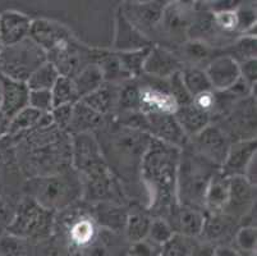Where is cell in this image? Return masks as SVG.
<instances>
[{
  "instance_id": "cell-5",
  "label": "cell",
  "mask_w": 257,
  "mask_h": 256,
  "mask_svg": "<svg viewBox=\"0 0 257 256\" xmlns=\"http://www.w3.org/2000/svg\"><path fill=\"white\" fill-rule=\"evenodd\" d=\"M48 62L45 51L31 39L11 46H0V74L15 81L25 82L35 70Z\"/></svg>"
},
{
  "instance_id": "cell-21",
  "label": "cell",
  "mask_w": 257,
  "mask_h": 256,
  "mask_svg": "<svg viewBox=\"0 0 257 256\" xmlns=\"http://www.w3.org/2000/svg\"><path fill=\"white\" fill-rule=\"evenodd\" d=\"M2 81V104L0 112L4 118L11 121L21 110L29 107L30 90L25 82L15 81L0 74Z\"/></svg>"
},
{
  "instance_id": "cell-38",
  "label": "cell",
  "mask_w": 257,
  "mask_h": 256,
  "mask_svg": "<svg viewBox=\"0 0 257 256\" xmlns=\"http://www.w3.org/2000/svg\"><path fill=\"white\" fill-rule=\"evenodd\" d=\"M150 48L144 49V50L130 51V53H116L121 65H123L124 70L130 74L132 79L141 77L145 59H146L147 54L150 51Z\"/></svg>"
},
{
  "instance_id": "cell-41",
  "label": "cell",
  "mask_w": 257,
  "mask_h": 256,
  "mask_svg": "<svg viewBox=\"0 0 257 256\" xmlns=\"http://www.w3.org/2000/svg\"><path fill=\"white\" fill-rule=\"evenodd\" d=\"M173 236H174V233H173L167 220L163 219V218H156V219L151 220L150 229H149V234H147V239H150L151 242L155 243L159 247H163Z\"/></svg>"
},
{
  "instance_id": "cell-37",
  "label": "cell",
  "mask_w": 257,
  "mask_h": 256,
  "mask_svg": "<svg viewBox=\"0 0 257 256\" xmlns=\"http://www.w3.org/2000/svg\"><path fill=\"white\" fill-rule=\"evenodd\" d=\"M257 232L254 225H239L235 232L233 241H234V250L240 256H254L256 253Z\"/></svg>"
},
{
  "instance_id": "cell-10",
  "label": "cell",
  "mask_w": 257,
  "mask_h": 256,
  "mask_svg": "<svg viewBox=\"0 0 257 256\" xmlns=\"http://www.w3.org/2000/svg\"><path fill=\"white\" fill-rule=\"evenodd\" d=\"M187 145L202 158L220 168L232 145V140L218 124L210 123L195 137L189 138Z\"/></svg>"
},
{
  "instance_id": "cell-13",
  "label": "cell",
  "mask_w": 257,
  "mask_h": 256,
  "mask_svg": "<svg viewBox=\"0 0 257 256\" xmlns=\"http://www.w3.org/2000/svg\"><path fill=\"white\" fill-rule=\"evenodd\" d=\"M146 117L147 122H149L147 133L151 137L170 145V146L177 147V149H183L186 146L188 142V137L184 135L174 114L150 113V114H146Z\"/></svg>"
},
{
  "instance_id": "cell-28",
  "label": "cell",
  "mask_w": 257,
  "mask_h": 256,
  "mask_svg": "<svg viewBox=\"0 0 257 256\" xmlns=\"http://www.w3.org/2000/svg\"><path fill=\"white\" fill-rule=\"evenodd\" d=\"M104 116L93 112L83 103L78 102L73 105L71 123L68 126V131L73 135L77 133H93V131L99 130L104 124Z\"/></svg>"
},
{
  "instance_id": "cell-8",
  "label": "cell",
  "mask_w": 257,
  "mask_h": 256,
  "mask_svg": "<svg viewBox=\"0 0 257 256\" xmlns=\"http://www.w3.org/2000/svg\"><path fill=\"white\" fill-rule=\"evenodd\" d=\"M51 224V211L45 210L35 200L30 199L18 209L17 217L9 225V232L17 238L44 236Z\"/></svg>"
},
{
  "instance_id": "cell-46",
  "label": "cell",
  "mask_w": 257,
  "mask_h": 256,
  "mask_svg": "<svg viewBox=\"0 0 257 256\" xmlns=\"http://www.w3.org/2000/svg\"><path fill=\"white\" fill-rule=\"evenodd\" d=\"M240 78L246 81L249 86H256L257 79V62L254 59H248L239 64Z\"/></svg>"
},
{
  "instance_id": "cell-3",
  "label": "cell",
  "mask_w": 257,
  "mask_h": 256,
  "mask_svg": "<svg viewBox=\"0 0 257 256\" xmlns=\"http://www.w3.org/2000/svg\"><path fill=\"white\" fill-rule=\"evenodd\" d=\"M219 169L186 145L181 149L177 169V203L204 211L207 187Z\"/></svg>"
},
{
  "instance_id": "cell-23",
  "label": "cell",
  "mask_w": 257,
  "mask_h": 256,
  "mask_svg": "<svg viewBox=\"0 0 257 256\" xmlns=\"http://www.w3.org/2000/svg\"><path fill=\"white\" fill-rule=\"evenodd\" d=\"M214 53L215 49L212 46L207 45L204 41H198V40H187L174 51L175 55L178 56V59L183 64V68H204L202 65H207L216 56L214 55Z\"/></svg>"
},
{
  "instance_id": "cell-4",
  "label": "cell",
  "mask_w": 257,
  "mask_h": 256,
  "mask_svg": "<svg viewBox=\"0 0 257 256\" xmlns=\"http://www.w3.org/2000/svg\"><path fill=\"white\" fill-rule=\"evenodd\" d=\"M30 195L45 210H63L82 197V185L77 173L65 169L34 178L30 182Z\"/></svg>"
},
{
  "instance_id": "cell-27",
  "label": "cell",
  "mask_w": 257,
  "mask_h": 256,
  "mask_svg": "<svg viewBox=\"0 0 257 256\" xmlns=\"http://www.w3.org/2000/svg\"><path fill=\"white\" fill-rule=\"evenodd\" d=\"M119 95V84L106 83L105 82L101 88L93 91L90 95L85 96L79 102L83 103L86 107L99 113L101 116H106L109 113L116 110Z\"/></svg>"
},
{
  "instance_id": "cell-33",
  "label": "cell",
  "mask_w": 257,
  "mask_h": 256,
  "mask_svg": "<svg viewBox=\"0 0 257 256\" xmlns=\"http://www.w3.org/2000/svg\"><path fill=\"white\" fill-rule=\"evenodd\" d=\"M59 77L60 74L57 68L54 67L50 62H45L30 76V78L26 81V84H27L30 91H51Z\"/></svg>"
},
{
  "instance_id": "cell-32",
  "label": "cell",
  "mask_w": 257,
  "mask_h": 256,
  "mask_svg": "<svg viewBox=\"0 0 257 256\" xmlns=\"http://www.w3.org/2000/svg\"><path fill=\"white\" fill-rule=\"evenodd\" d=\"M181 77L182 81H183L184 88L187 89L188 94L192 98H195V96L200 95L202 93L212 90L204 68L184 67L181 70Z\"/></svg>"
},
{
  "instance_id": "cell-25",
  "label": "cell",
  "mask_w": 257,
  "mask_h": 256,
  "mask_svg": "<svg viewBox=\"0 0 257 256\" xmlns=\"http://www.w3.org/2000/svg\"><path fill=\"white\" fill-rule=\"evenodd\" d=\"M68 241L76 247L86 248L97 239L96 222L90 215L81 214L73 218L67 227Z\"/></svg>"
},
{
  "instance_id": "cell-31",
  "label": "cell",
  "mask_w": 257,
  "mask_h": 256,
  "mask_svg": "<svg viewBox=\"0 0 257 256\" xmlns=\"http://www.w3.org/2000/svg\"><path fill=\"white\" fill-rule=\"evenodd\" d=\"M72 79H73V83L78 93L79 100L92 94L93 91H96L105 83L101 69L96 63L86 65Z\"/></svg>"
},
{
  "instance_id": "cell-2",
  "label": "cell",
  "mask_w": 257,
  "mask_h": 256,
  "mask_svg": "<svg viewBox=\"0 0 257 256\" xmlns=\"http://www.w3.org/2000/svg\"><path fill=\"white\" fill-rule=\"evenodd\" d=\"M97 131L100 135L95 137L113 176L127 182L136 180V176L140 178L142 158L153 137L145 132L125 128L116 122L109 127L102 124Z\"/></svg>"
},
{
  "instance_id": "cell-19",
  "label": "cell",
  "mask_w": 257,
  "mask_h": 256,
  "mask_svg": "<svg viewBox=\"0 0 257 256\" xmlns=\"http://www.w3.org/2000/svg\"><path fill=\"white\" fill-rule=\"evenodd\" d=\"M113 46L115 53H130L150 48L153 46V41L137 30L124 17L121 11H119L115 21V36Z\"/></svg>"
},
{
  "instance_id": "cell-17",
  "label": "cell",
  "mask_w": 257,
  "mask_h": 256,
  "mask_svg": "<svg viewBox=\"0 0 257 256\" xmlns=\"http://www.w3.org/2000/svg\"><path fill=\"white\" fill-rule=\"evenodd\" d=\"M256 138L233 141L228 150L220 172L225 177H243L249 161L256 156Z\"/></svg>"
},
{
  "instance_id": "cell-47",
  "label": "cell",
  "mask_w": 257,
  "mask_h": 256,
  "mask_svg": "<svg viewBox=\"0 0 257 256\" xmlns=\"http://www.w3.org/2000/svg\"><path fill=\"white\" fill-rule=\"evenodd\" d=\"M189 256H216V246L207 242H195Z\"/></svg>"
},
{
  "instance_id": "cell-12",
  "label": "cell",
  "mask_w": 257,
  "mask_h": 256,
  "mask_svg": "<svg viewBox=\"0 0 257 256\" xmlns=\"http://www.w3.org/2000/svg\"><path fill=\"white\" fill-rule=\"evenodd\" d=\"M163 219L167 220L173 233L189 239L200 238L205 222V213L202 210L177 205L170 209Z\"/></svg>"
},
{
  "instance_id": "cell-6",
  "label": "cell",
  "mask_w": 257,
  "mask_h": 256,
  "mask_svg": "<svg viewBox=\"0 0 257 256\" xmlns=\"http://www.w3.org/2000/svg\"><path fill=\"white\" fill-rule=\"evenodd\" d=\"M195 16V7L186 3H169L165 6L155 34L169 44H174L175 48L181 46L188 39L189 27L192 25Z\"/></svg>"
},
{
  "instance_id": "cell-26",
  "label": "cell",
  "mask_w": 257,
  "mask_h": 256,
  "mask_svg": "<svg viewBox=\"0 0 257 256\" xmlns=\"http://www.w3.org/2000/svg\"><path fill=\"white\" fill-rule=\"evenodd\" d=\"M174 117L178 121L179 126L183 130L184 135L188 137V140L195 137L197 133H200L210 123H212L211 117L196 108L192 103H189L188 105H184V107H179L175 110Z\"/></svg>"
},
{
  "instance_id": "cell-35",
  "label": "cell",
  "mask_w": 257,
  "mask_h": 256,
  "mask_svg": "<svg viewBox=\"0 0 257 256\" xmlns=\"http://www.w3.org/2000/svg\"><path fill=\"white\" fill-rule=\"evenodd\" d=\"M151 219L144 213H128L124 232L131 243L139 242L147 238Z\"/></svg>"
},
{
  "instance_id": "cell-29",
  "label": "cell",
  "mask_w": 257,
  "mask_h": 256,
  "mask_svg": "<svg viewBox=\"0 0 257 256\" xmlns=\"http://www.w3.org/2000/svg\"><path fill=\"white\" fill-rule=\"evenodd\" d=\"M49 124H54L50 114H43V113L27 107L9 121L8 132L16 135V133L23 132V131L32 130V128L48 127Z\"/></svg>"
},
{
  "instance_id": "cell-18",
  "label": "cell",
  "mask_w": 257,
  "mask_h": 256,
  "mask_svg": "<svg viewBox=\"0 0 257 256\" xmlns=\"http://www.w3.org/2000/svg\"><path fill=\"white\" fill-rule=\"evenodd\" d=\"M29 37H31L48 55L73 36L60 23L49 20H35L31 23Z\"/></svg>"
},
{
  "instance_id": "cell-22",
  "label": "cell",
  "mask_w": 257,
  "mask_h": 256,
  "mask_svg": "<svg viewBox=\"0 0 257 256\" xmlns=\"http://www.w3.org/2000/svg\"><path fill=\"white\" fill-rule=\"evenodd\" d=\"M31 18L17 11H6L0 14V46H11L27 39L31 28Z\"/></svg>"
},
{
  "instance_id": "cell-1",
  "label": "cell",
  "mask_w": 257,
  "mask_h": 256,
  "mask_svg": "<svg viewBox=\"0 0 257 256\" xmlns=\"http://www.w3.org/2000/svg\"><path fill=\"white\" fill-rule=\"evenodd\" d=\"M181 149L153 138L140 168L149 211L164 218L177 205V169Z\"/></svg>"
},
{
  "instance_id": "cell-30",
  "label": "cell",
  "mask_w": 257,
  "mask_h": 256,
  "mask_svg": "<svg viewBox=\"0 0 257 256\" xmlns=\"http://www.w3.org/2000/svg\"><path fill=\"white\" fill-rule=\"evenodd\" d=\"M96 220L106 231H124L128 213L115 203H100L97 205Z\"/></svg>"
},
{
  "instance_id": "cell-24",
  "label": "cell",
  "mask_w": 257,
  "mask_h": 256,
  "mask_svg": "<svg viewBox=\"0 0 257 256\" xmlns=\"http://www.w3.org/2000/svg\"><path fill=\"white\" fill-rule=\"evenodd\" d=\"M230 191V178L225 177L219 169L211 178L205 195L204 210L209 214L223 213L229 200Z\"/></svg>"
},
{
  "instance_id": "cell-34",
  "label": "cell",
  "mask_w": 257,
  "mask_h": 256,
  "mask_svg": "<svg viewBox=\"0 0 257 256\" xmlns=\"http://www.w3.org/2000/svg\"><path fill=\"white\" fill-rule=\"evenodd\" d=\"M54 108L63 107V105H74L79 102L78 93L73 83V79L69 77L60 76L57 83L51 89Z\"/></svg>"
},
{
  "instance_id": "cell-44",
  "label": "cell",
  "mask_w": 257,
  "mask_h": 256,
  "mask_svg": "<svg viewBox=\"0 0 257 256\" xmlns=\"http://www.w3.org/2000/svg\"><path fill=\"white\" fill-rule=\"evenodd\" d=\"M160 253L161 247L156 246L147 238L131 243L130 251H128V256H159Z\"/></svg>"
},
{
  "instance_id": "cell-15",
  "label": "cell",
  "mask_w": 257,
  "mask_h": 256,
  "mask_svg": "<svg viewBox=\"0 0 257 256\" xmlns=\"http://www.w3.org/2000/svg\"><path fill=\"white\" fill-rule=\"evenodd\" d=\"M183 69L174 51L161 45H153L145 59L142 74L158 79H169Z\"/></svg>"
},
{
  "instance_id": "cell-45",
  "label": "cell",
  "mask_w": 257,
  "mask_h": 256,
  "mask_svg": "<svg viewBox=\"0 0 257 256\" xmlns=\"http://www.w3.org/2000/svg\"><path fill=\"white\" fill-rule=\"evenodd\" d=\"M72 113H73V105H63V107L54 108L50 113L54 126H57L60 130H68Z\"/></svg>"
},
{
  "instance_id": "cell-36",
  "label": "cell",
  "mask_w": 257,
  "mask_h": 256,
  "mask_svg": "<svg viewBox=\"0 0 257 256\" xmlns=\"http://www.w3.org/2000/svg\"><path fill=\"white\" fill-rule=\"evenodd\" d=\"M229 56L240 64L248 59L256 58V36L254 35H240L238 39L228 48L226 53Z\"/></svg>"
},
{
  "instance_id": "cell-50",
  "label": "cell",
  "mask_w": 257,
  "mask_h": 256,
  "mask_svg": "<svg viewBox=\"0 0 257 256\" xmlns=\"http://www.w3.org/2000/svg\"><path fill=\"white\" fill-rule=\"evenodd\" d=\"M159 256H161V255H159Z\"/></svg>"
},
{
  "instance_id": "cell-40",
  "label": "cell",
  "mask_w": 257,
  "mask_h": 256,
  "mask_svg": "<svg viewBox=\"0 0 257 256\" xmlns=\"http://www.w3.org/2000/svg\"><path fill=\"white\" fill-rule=\"evenodd\" d=\"M196 239H189L186 237L174 234L172 238L161 247V256H189L192 251Z\"/></svg>"
},
{
  "instance_id": "cell-39",
  "label": "cell",
  "mask_w": 257,
  "mask_h": 256,
  "mask_svg": "<svg viewBox=\"0 0 257 256\" xmlns=\"http://www.w3.org/2000/svg\"><path fill=\"white\" fill-rule=\"evenodd\" d=\"M235 8L212 13V21H214L216 31L226 35V36H230L233 34H239L238 32V18L237 13H235Z\"/></svg>"
},
{
  "instance_id": "cell-16",
  "label": "cell",
  "mask_w": 257,
  "mask_h": 256,
  "mask_svg": "<svg viewBox=\"0 0 257 256\" xmlns=\"http://www.w3.org/2000/svg\"><path fill=\"white\" fill-rule=\"evenodd\" d=\"M205 72L212 90L218 93L228 91L240 78L239 64L228 54H218L206 65Z\"/></svg>"
},
{
  "instance_id": "cell-48",
  "label": "cell",
  "mask_w": 257,
  "mask_h": 256,
  "mask_svg": "<svg viewBox=\"0 0 257 256\" xmlns=\"http://www.w3.org/2000/svg\"><path fill=\"white\" fill-rule=\"evenodd\" d=\"M216 256H240V255L234 250V248L219 246V247H216Z\"/></svg>"
},
{
  "instance_id": "cell-14",
  "label": "cell",
  "mask_w": 257,
  "mask_h": 256,
  "mask_svg": "<svg viewBox=\"0 0 257 256\" xmlns=\"http://www.w3.org/2000/svg\"><path fill=\"white\" fill-rule=\"evenodd\" d=\"M164 8L165 3L161 2H146V3H130V6L121 7L120 11L137 30L150 39L151 35L155 34Z\"/></svg>"
},
{
  "instance_id": "cell-42",
  "label": "cell",
  "mask_w": 257,
  "mask_h": 256,
  "mask_svg": "<svg viewBox=\"0 0 257 256\" xmlns=\"http://www.w3.org/2000/svg\"><path fill=\"white\" fill-rule=\"evenodd\" d=\"M29 107L43 114H50L54 109V102L51 91L36 90L30 91L29 94Z\"/></svg>"
},
{
  "instance_id": "cell-9",
  "label": "cell",
  "mask_w": 257,
  "mask_h": 256,
  "mask_svg": "<svg viewBox=\"0 0 257 256\" xmlns=\"http://www.w3.org/2000/svg\"><path fill=\"white\" fill-rule=\"evenodd\" d=\"M140 89V110L145 114L150 113H165L174 114L178 109L169 90L168 79H158L142 74Z\"/></svg>"
},
{
  "instance_id": "cell-11",
  "label": "cell",
  "mask_w": 257,
  "mask_h": 256,
  "mask_svg": "<svg viewBox=\"0 0 257 256\" xmlns=\"http://www.w3.org/2000/svg\"><path fill=\"white\" fill-rule=\"evenodd\" d=\"M254 205H256V186L251 185L244 177L230 178L229 200L223 213L234 218L240 224V222L254 210Z\"/></svg>"
},
{
  "instance_id": "cell-7",
  "label": "cell",
  "mask_w": 257,
  "mask_h": 256,
  "mask_svg": "<svg viewBox=\"0 0 257 256\" xmlns=\"http://www.w3.org/2000/svg\"><path fill=\"white\" fill-rule=\"evenodd\" d=\"M218 124V123H216ZM233 141L256 138V98L238 100L230 112L218 124Z\"/></svg>"
},
{
  "instance_id": "cell-20",
  "label": "cell",
  "mask_w": 257,
  "mask_h": 256,
  "mask_svg": "<svg viewBox=\"0 0 257 256\" xmlns=\"http://www.w3.org/2000/svg\"><path fill=\"white\" fill-rule=\"evenodd\" d=\"M238 228H239V222L226 215L225 213H216V214L205 213V222L200 238L202 242L211 243L219 247L224 241L233 239Z\"/></svg>"
},
{
  "instance_id": "cell-43",
  "label": "cell",
  "mask_w": 257,
  "mask_h": 256,
  "mask_svg": "<svg viewBox=\"0 0 257 256\" xmlns=\"http://www.w3.org/2000/svg\"><path fill=\"white\" fill-rule=\"evenodd\" d=\"M168 84H169L170 94H172V96L174 98L178 108L188 105L189 103L192 102V96L189 95L187 89L184 88L183 81H182L181 77V72H179V73H175L174 76L170 77V78L168 79Z\"/></svg>"
},
{
  "instance_id": "cell-49",
  "label": "cell",
  "mask_w": 257,
  "mask_h": 256,
  "mask_svg": "<svg viewBox=\"0 0 257 256\" xmlns=\"http://www.w3.org/2000/svg\"><path fill=\"white\" fill-rule=\"evenodd\" d=\"M0 104H2V81H0Z\"/></svg>"
}]
</instances>
